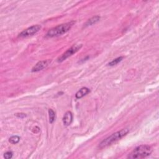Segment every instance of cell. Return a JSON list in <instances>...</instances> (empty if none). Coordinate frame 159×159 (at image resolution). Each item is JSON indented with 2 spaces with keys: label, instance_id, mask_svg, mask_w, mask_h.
Instances as JSON below:
<instances>
[{
  "label": "cell",
  "instance_id": "cell-1",
  "mask_svg": "<svg viewBox=\"0 0 159 159\" xmlns=\"http://www.w3.org/2000/svg\"><path fill=\"white\" fill-rule=\"evenodd\" d=\"M129 132V130L128 129L126 128V129L121 130L120 131H118L115 133L113 134L112 135H111L109 137H107L106 139L103 140V141L99 144V147L100 149H103V148L107 147V146L111 145L114 142L119 141V139H122L123 137H124L125 136L128 134Z\"/></svg>",
  "mask_w": 159,
  "mask_h": 159
},
{
  "label": "cell",
  "instance_id": "cell-2",
  "mask_svg": "<svg viewBox=\"0 0 159 159\" xmlns=\"http://www.w3.org/2000/svg\"><path fill=\"white\" fill-rule=\"evenodd\" d=\"M152 152L150 146L147 145H141L137 147L128 155V158H143L150 155Z\"/></svg>",
  "mask_w": 159,
  "mask_h": 159
},
{
  "label": "cell",
  "instance_id": "cell-3",
  "mask_svg": "<svg viewBox=\"0 0 159 159\" xmlns=\"http://www.w3.org/2000/svg\"><path fill=\"white\" fill-rule=\"evenodd\" d=\"M75 24L74 21H70L65 24H62L60 25H59L51 29H50L48 33H47L46 36L48 37H54L56 36H61L63 34L66 33Z\"/></svg>",
  "mask_w": 159,
  "mask_h": 159
},
{
  "label": "cell",
  "instance_id": "cell-4",
  "mask_svg": "<svg viewBox=\"0 0 159 159\" xmlns=\"http://www.w3.org/2000/svg\"><path fill=\"white\" fill-rule=\"evenodd\" d=\"M81 47H82V44H75V45H73L72 47L68 49L65 52L63 53L60 57H59L58 59H57V61L59 62H62L65 60L69 57H70L73 54L77 52L80 49H81Z\"/></svg>",
  "mask_w": 159,
  "mask_h": 159
},
{
  "label": "cell",
  "instance_id": "cell-5",
  "mask_svg": "<svg viewBox=\"0 0 159 159\" xmlns=\"http://www.w3.org/2000/svg\"><path fill=\"white\" fill-rule=\"evenodd\" d=\"M41 29V26L39 24L34 25V26H31L26 29L24 30L21 33L19 34L20 37H27L33 36L36 34L37 32H39Z\"/></svg>",
  "mask_w": 159,
  "mask_h": 159
},
{
  "label": "cell",
  "instance_id": "cell-6",
  "mask_svg": "<svg viewBox=\"0 0 159 159\" xmlns=\"http://www.w3.org/2000/svg\"><path fill=\"white\" fill-rule=\"evenodd\" d=\"M50 60H43V61H40L38 63H37L35 65V66L32 68V72H39L44 68H46L49 63H50Z\"/></svg>",
  "mask_w": 159,
  "mask_h": 159
},
{
  "label": "cell",
  "instance_id": "cell-7",
  "mask_svg": "<svg viewBox=\"0 0 159 159\" xmlns=\"http://www.w3.org/2000/svg\"><path fill=\"white\" fill-rule=\"evenodd\" d=\"M73 121V114L70 111H67L63 118V123L65 126L70 125Z\"/></svg>",
  "mask_w": 159,
  "mask_h": 159
},
{
  "label": "cell",
  "instance_id": "cell-8",
  "mask_svg": "<svg viewBox=\"0 0 159 159\" xmlns=\"http://www.w3.org/2000/svg\"><path fill=\"white\" fill-rule=\"evenodd\" d=\"M90 92V89L86 88V87H83L81 88L80 90L76 93L75 94V97H76V98L77 99H80L81 98H83V97H85V95H86L87 94H88Z\"/></svg>",
  "mask_w": 159,
  "mask_h": 159
},
{
  "label": "cell",
  "instance_id": "cell-9",
  "mask_svg": "<svg viewBox=\"0 0 159 159\" xmlns=\"http://www.w3.org/2000/svg\"><path fill=\"white\" fill-rule=\"evenodd\" d=\"M100 16H96L91 17L90 20H88L86 23L85 24V26H92V25L97 23L99 20H100Z\"/></svg>",
  "mask_w": 159,
  "mask_h": 159
},
{
  "label": "cell",
  "instance_id": "cell-10",
  "mask_svg": "<svg viewBox=\"0 0 159 159\" xmlns=\"http://www.w3.org/2000/svg\"><path fill=\"white\" fill-rule=\"evenodd\" d=\"M124 59V57H119L118 58L114 59L113 60H112L111 62H110L109 63H108V65L109 66H114L117 65L118 63H119V62H121Z\"/></svg>",
  "mask_w": 159,
  "mask_h": 159
},
{
  "label": "cell",
  "instance_id": "cell-11",
  "mask_svg": "<svg viewBox=\"0 0 159 159\" xmlns=\"http://www.w3.org/2000/svg\"><path fill=\"white\" fill-rule=\"evenodd\" d=\"M49 122L50 123H53L55 119V112L52 110H49Z\"/></svg>",
  "mask_w": 159,
  "mask_h": 159
},
{
  "label": "cell",
  "instance_id": "cell-12",
  "mask_svg": "<svg viewBox=\"0 0 159 159\" xmlns=\"http://www.w3.org/2000/svg\"><path fill=\"white\" fill-rule=\"evenodd\" d=\"M20 141V137L17 136H13L9 138V142L12 144H17Z\"/></svg>",
  "mask_w": 159,
  "mask_h": 159
},
{
  "label": "cell",
  "instance_id": "cell-13",
  "mask_svg": "<svg viewBox=\"0 0 159 159\" xmlns=\"http://www.w3.org/2000/svg\"><path fill=\"white\" fill-rule=\"evenodd\" d=\"M12 155H13V154H12V152L11 151H8V152H6L4 154V157L6 159H9L12 158Z\"/></svg>",
  "mask_w": 159,
  "mask_h": 159
},
{
  "label": "cell",
  "instance_id": "cell-14",
  "mask_svg": "<svg viewBox=\"0 0 159 159\" xmlns=\"http://www.w3.org/2000/svg\"><path fill=\"white\" fill-rule=\"evenodd\" d=\"M16 116H17V117H20V118H24V117H26V115L25 114H23V113H19V114H16Z\"/></svg>",
  "mask_w": 159,
  "mask_h": 159
}]
</instances>
